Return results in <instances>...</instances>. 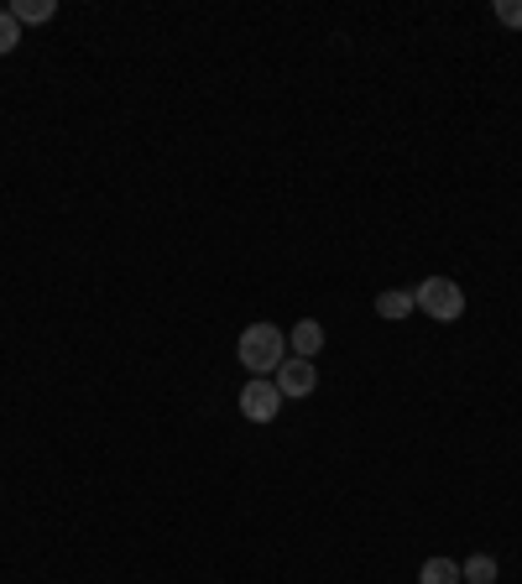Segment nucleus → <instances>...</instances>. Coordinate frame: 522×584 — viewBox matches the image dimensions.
I'll return each mask as SVG.
<instances>
[{
    "label": "nucleus",
    "instance_id": "4",
    "mask_svg": "<svg viewBox=\"0 0 522 584\" xmlns=\"http://www.w3.org/2000/svg\"><path fill=\"white\" fill-rule=\"evenodd\" d=\"M313 386H319V371H313V360H283L277 366V392H283V402L287 397H313Z\"/></svg>",
    "mask_w": 522,
    "mask_h": 584
},
{
    "label": "nucleus",
    "instance_id": "9",
    "mask_svg": "<svg viewBox=\"0 0 522 584\" xmlns=\"http://www.w3.org/2000/svg\"><path fill=\"white\" fill-rule=\"evenodd\" d=\"M418 584H460V563L454 559H428L418 569Z\"/></svg>",
    "mask_w": 522,
    "mask_h": 584
},
{
    "label": "nucleus",
    "instance_id": "5",
    "mask_svg": "<svg viewBox=\"0 0 522 584\" xmlns=\"http://www.w3.org/2000/svg\"><path fill=\"white\" fill-rule=\"evenodd\" d=\"M287 350L298 355V360H313V355L324 350V324L319 319H298V324L287 329Z\"/></svg>",
    "mask_w": 522,
    "mask_h": 584
},
{
    "label": "nucleus",
    "instance_id": "11",
    "mask_svg": "<svg viewBox=\"0 0 522 584\" xmlns=\"http://www.w3.org/2000/svg\"><path fill=\"white\" fill-rule=\"evenodd\" d=\"M497 22L518 32V26H522V0H497Z\"/></svg>",
    "mask_w": 522,
    "mask_h": 584
},
{
    "label": "nucleus",
    "instance_id": "10",
    "mask_svg": "<svg viewBox=\"0 0 522 584\" xmlns=\"http://www.w3.org/2000/svg\"><path fill=\"white\" fill-rule=\"evenodd\" d=\"M16 43H22V22H16L11 11H0V58H5Z\"/></svg>",
    "mask_w": 522,
    "mask_h": 584
},
{
    "label": "nucleus",
    "instance_id": "8",
    "mask_svg": "<svg viewBox=\"0 0 522 584\" xmlns=\"http://www.w3.org/2000/svg\"><path fill=\"white\" fill-rule=\"evenodd\" d=\"M5 11H11L22 26H37V22H52V16H58V5H52V0H11Z\"/></svg>",
    "mask_w": 522,
    "mask_h": 584
},
{
    "label": "nucleus",
    "instance_id": "2",
    "mask_svg": "<svg viewBox=\"0 0 522 584\" xmlns=\"http://www.w3.org/2000/svg\"><path fill=\"white\" fill-rule=\"evenodd\" d=\"M413 298H418V308H424L434 324H454L460 313H465V293H460V282L454 277H428L413 287Z\"/></svg>",
    "mask_w": 522,
    "mask_h": 584
},
{
    "label": "nucleus",
    "instance_id": "6",
    "mask_svg": "<svg viewBox=\"0 0 522 584\" xmlns=\"http://www.w3.org/2000/svg\"><path fill=\"white\" fill-rule=\"evenodd\" d=\"M413 308H418L413 287H392V293H377V313H381V319H392V324H398V319H407Z\"/></svg>",
    "mask_w": 522,
    "mask_h": 584
},
{
    "label": "nucleus",
    "instance_id": "3",
    "mask_svg": "<svg viewBox=\"0 0 522 584\" xmlns=\"http://www.w3.org/2000/svg\"><path fill=\"white\" fill-rule=\"evenodd\" d=\"M240 418L246 422H277L283 413V392H277V381L272 376H251L246 386H240Z\"/></svg>",
    "mask_w": 522,
    "mask_h": 584
},
{
    "label": "nucleus",
    "instance_id": "7",
    "mask_svg": "<svg viewBox=\"0 0 522 584\" xmlns=\"http://www.w3.org/2000/svg\"><path fill=\"white\" fill-rule=\"evenodd\" d=\"M497 559L491 553H471V559L460 563V584H497Z\"/></svg>",
    "mask_w": 522,
    "mask_h": 584
},
{
    "label": "nucleus",
    "instance_id": "1",
    "mask_svg": "<svg viewBox=\"0 0 522 584\" xmlns=\"http://www.w3.org/2000/svg\"><path fill=\"white\" fill-rule=\"evenodd\" d=\"M236 360L251 376H277V366L287 360V334L277 324H266V319H261V324H246L240 329Z\"/></svg>",
    "mask_w": 522,
    "mask_h": 584
}]
</instances>
